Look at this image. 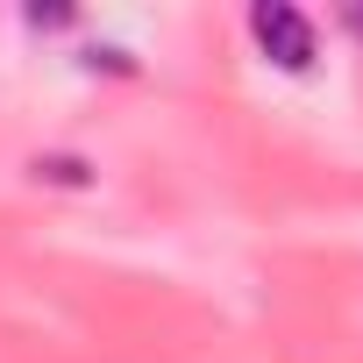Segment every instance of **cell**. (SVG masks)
I'll return each mask as SVG.
<instances>
[{
	"label": "cell",
	"instance_id": "obj_3",
	"mask_svg": "<svg viewBox=\"0 0 363 363\" xmlns=\"http://www.w3.org/2000/svg\"><path fill=\"white\" fill-rule=\"evenodd\" d=\"M342 22H349V29L363 36V0H356V8H342Z\"/></svg>",
	"mask_w": 363,
	"mask_h": 363
},
{
	"label": "cell",
	"instance_id": "obj_2",
	"mask_svg": "<svg viewBox=\"0 0 363 363\" xmlns=\"http://www.w3.org/2000/svg\"><path fill=\"white\" fill-rule=\"evenodd\" d=\"M29 22H36V29H65L72 15H65V8H29Z\"/></svg>",
	"mask_w": 363,
	"mask_h": 363
},
{
	"label": "cell",
	"instance_id": "obj_1",
	"mask_svg": "<svg viewBox=\"0 0 363 363\" xmlns=\"http://www.w3.org/2000/svg\"><path fill=\"white\" fill-rule=\"evenodd\" d=\"M250 36H257L264 57L285 65V72H306V65H313V22H306L299 8H285V0H264V8H250Z\"/></svg>",
	"mask_w": 363,
	"mask_h": 363
}]
</instances>
